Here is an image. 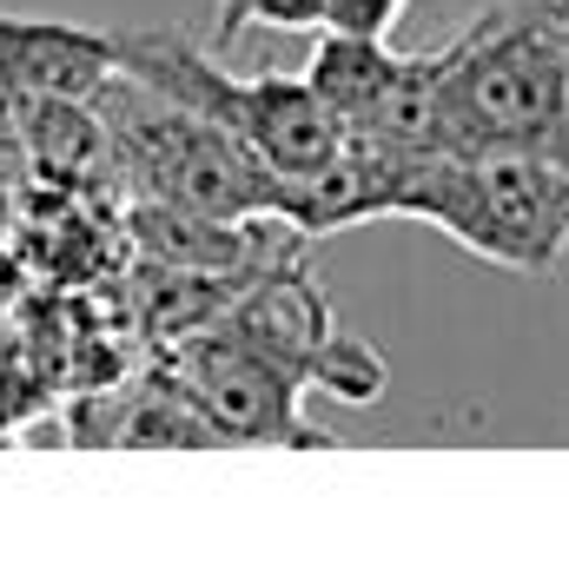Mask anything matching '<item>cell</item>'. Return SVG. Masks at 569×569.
<instances>
[{
    "label": "cell",
    "instance_id": "cell-4",
    "mask_svg": "<svg viewBox=\"0 0 569 569\" xmlns=\"http://www.w3.org/2000/svg\"><path fill=\"white\" fill-rule=\"evenodd\" d=\"M100 120L113 140V166L127 179H140L146 199H172L186 212L226 219V226H252V219H279V179L259 152L232 140L226 127L146 93L140 80L113 73L100 87Z\"/></svg>",
    "mask_w": 569,
    "mask_h": 569
},
{
    "label": "cell",
    "instance_id": "cell-2",
    "mask_svg": "<svg viewBox=\"0 0 569 569\" xmlns=\"http://www.w3.org/2000/svg\"><path fill=\"white\" fill-rule=\"evenodd\" d=\"M398 219H425L490 266L550 272L569 252V159L517 146L418 152L398 192Z\"/></svg>",
    "mask_w": 569,
    "mask_h": 569
},
{
    "label": "cell",
    "instance_id": "cell-3",
    "mask_svg": "<svg viewBox=\"0 0 569 569\" xmlns=\"http://www.w3.org/2000/svg\"><path fill=\"white\" fill-rule=\"evenodd\" d=\"M120 73L140 80L146 93L226 127L246 152H259L272 166V179H311L338 159L345 127L338 113L305 87V73H226L219 60H206L186 33H120Z\"/></svg>",
    "mask_w": 569,
    "mask_h": 569
},
{
    "label": "cell",
    "instance_id": "cell-1",
    "mask_svg": "<svg viewBox=\"0 0 569 569\" xmlns=\"http://www.w3.org/2000/svg\"><path fill=\"white\" fill-rule=\"evenodd\" d=\"M443 152H550L569 159V27L563 0H517L437 47Z\"/></svg>",
    "mask_w": 569,
    "mask_h": 569
},
{
    "label": "cell",
    "instance_id": "cell-6",
    "mask_svg": "<svg viewBox=\"0 0 569 569\" xmlns=\"http://www.w3.org/2000/svg\"><path fill=\"white\" fill-rule=\"evenodd\" d=\"M113 73H120V33L0 7V93L100 100V87Z\"/></svg>",
    "mask_w": 569,
    "mask_h": 569
},
{
    "label": "cell",
    "instance_id": "cell-9",
    "mask_svg": "<svg viewBox=\"0 0 569 569\" xmlns=\"http://www.w3.org/2000/svg\"><path fill=\"white\" fill-rule=\"evenodd\" d=\"M411 0H325V27L318 33H365V40H391V27L405 20Z\"/></svg>",
    "mask_w": 569,
    "mask_h": 569
},
{
    "label": "cell",
    "instance_id": "cell-7",
    "mask_svg": "<svg viewBox=\"0 0 569 569\" xmlns=\"http://www.w3.org/2000/svg\"><path fill=\"white\" fill-rule=\"evenodd\" d=\"M405 53H391V40H365V33H318V53L305 67V87L338 113V127L351 133L378 100L385 87L398 80Z\"/></svg>",
    "mask_w": 569,
    "mask_h": 569
},
{
    "label": "cell",
    "instance_id": "cell-5",
    "mask_svg": "<svg viewBox=\"0 0 569 569\" xmlns=\"http://www.w3.org/2000/svg\"><path fill=\"white\" fill-rule=\"evenodd\" d=\"M166 378L199 405V418L219 430V443H291V450L331 443L298 411V391L311 378L291 358L266 351L259 338H246L232 318L186 331L166 358Z\"/></svg>",
    "mask_w": 569,
    "mask_h": 569
},
{
    "label": "cell",
    "instance_id": "cell-8",
    "mask_svg": "<svg viewBox=\"0 0 569 569\" xmlns=\"http://www.w3.org/2000/svg\"><path fill=\"white\" fill-rule=\"evenodd\" d=\"M246 27L318 33V27H325V0H219V33H212V47H232Z\"/></svg>",
    "mask_w": 569,
    "mask_h": 569
},
{
    "label": "cell",
    "instance_id": "cell-10",
    "mask_svg": "<svg viewBox=\"0 0 569 569\" xmlns=\"http://www.w3.org/2000/svg\"><path fill=\"white\" fill-rule=\"evenodd\" d=\"M563 27H569V0H563Z\"/></svg>",
    "mask_w": 569,
    "mask_h": 569
}]
</instances>
